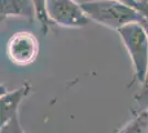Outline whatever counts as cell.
<instances>
[{
  "mask_svg": "<svg viewBox=\"0 0 148 133\" xmlns=\"http://www.w3.org/2000/svg\"><path fill=\"white\" fill-rule=\"evenodd\" d=\"M91 21L116 30L133 22H139L142 14L134 7L116 0H92L81 3Z\"/></svg>",
  "mask_w": 148,
  "mask_h": 133,
  "instance_id": "1",
  "label": "cell"
},
{
  "mask_svg": "<svg viewBox=\"0 0 148 133\" xmlns=\"http://www.w3.org/2000/svg\"><path fill=\"white\" fill-rule=\"evenodd\" d=\"M117 32L132 60L134 69V79L132 84L135 82L142 85L148 70L147 31L140 22H133L122 27Z\"/></svg>",
  "mask_w": 148,
  "mask_h": 133,
  "instance_id": "2",
  "label": "cell"
},
{
  "mask_svg": "<svg viewBox=\"0 0 148 133\" xmlns=\"http://www.w3.org/2000/svg\"><path fill=\"white\" fill-rule=\"evenodd\" d=\"M45 7L49 19L61 27L82 28L91 21L80 3L74 0H47Z\"/></svg>",
  "mask_w": 148,
  "mask_h": 133,
  "instance_id": "3",
  "label": "cell"
},
{
  "mask_svg": "<svg viewBox=\"0 0 148 133\" xmlns=\"http://www.w3.org/2000/svg\"><path fill=\"white\" fill-rule=\"evenodd\" d=\"M39 41L29 31L13 33L7 42V56L16 65L27 67L34 62L39 54Z\"/></svg>",
  "mask_w": 148,
  "mask_h": 133,
  "instance_id": "4",
  "label": "cell"
},
{
  "mask_svg": "<svg viewBox=\"0 0 148 133\" xmlns=\"http://www.w3.org/2000/svg\"><path fill=\"white\" fill-rule=\"evenodd\" d=\"M30 83H23L20 88L10 92H2L0 96V124L3 125L7 122L18 116L19 107L25 98L30 93Z\"/></svg>",
  "mask_w": 148,
  "mask_h": 133,
  "instance_id": "5",
  "label": "cell"
},
{
  "mask_svg": "<svg viewBox=\"0 0 148 133\" xmlns=\"http://www.w3.org/2000/svg\"><path fill=\"white\" fill-rule=\"evenodd\" d=\"M1 22L10 17H20L33 23L37 20V10L32 0H0Z\"/></svg>",
  "mask_w": 148,
  "mask_h": 133,
  "instance_id": "6",
  "label": "cell"
},
{
  "mask_svg": "<svg viewBox=\"0 0 148 133\" xmlns=\"http://www.w3.org/2000/svg\"><path fill=\"white\" fill-rule=\"evenodd\" d=\"M117 133H148V122L146 111H140L124 125Z\"/></svg>",
  "mask_w": 148,
  "mask_h": 133,
  "instance_id": "7",
  "label": "cell"
},
{
  "mask_svg": "<svg viewBox=\"0 0 148 133\" xmlns=\"http://www.w3.org/2000/svg\"><path fill=\"white\" fill-rule=\"evenodd\" d=\"M34 3L36 10H37V20H39L41 25V31L42 34H47L49 31V28L53 25V22L49 19L48 13H47V0H32Z\"/></svg>",
  "mask_w": 148,
  "mask_h": 133,
  "instance_id": "8",
  "label": "cell"
},
{
  "mask_svg": "<svg viewBox=\"0 0 148 133\" xmlns=\"http://www.w3.org/2000/svg\"><path fill=\"white\" fill-rule=\"evenodd\" d=\"M139 22L144 25V28L146 29V31H147V33H148V21L147 20H145L144 18H143ZM134 99H135L138 103H143V102H145L148 99V70H147L146 78H145V81H144V83L142 84V88H140V90H139V92L134 96Z\"/></svg>",
  "mask_w": 148,
  "mask_h": 133,
  "instance_id": "9",
  "label": "cell"
},
{
  "mask_svg": "<svg viewBox=\"0 0 148 133\" xmlns=\"http://www.w3.org/2000/svg\"><path fill=\"white\" fill-rule=\"evenodd\" d=\"M0 133H25L21 124L19 122V118L16 116L12 120H10L9 122H7L6 124L1 125V131Z\"/></svg>",
  "mask_w": 148,
  "mask_h": 133,
  "instance_id": "10",
  "label": "cell"
},
{
  "mask_svg": "<svg viewBox=\"0 0 148 133\" xmlns=\"http://www.w3.org/2000/svg\"><path fill=\"white\" fill-rule=\"evenodd\" d=\"M136 9H137L138 12L142 14L143 18L148 21V3H145V2H142V1L138 0Z\"/></svg>",
  "mask_w": 148,
  "mask_h": 133,
  "instance_id": "11",
  "label": "cell"
},
{
  "mask_svg": "<svg viewBox=\"0 0 148 133\" xmlns=\"http://www.w3.org/2000/svg\"><path fill=\"white\" fill-rule=\"evenodd\" d=\"M116 1H121V2H123V3L127 5V6L134 7V8H136L137 2H138V0H116Z\"/></svg>",
  "mask_w": 148,
  "mask_h": 133,
  "instance_id": "12",
  "label": "cell"
},
{
  "mask_svg": "<svg viewBox=\"0 0 148 133\" xmlns=\"http://www.w3.org/2000/svg\"><path fill=\"white\" fill-rule=\"evenodd\" d=\"M139 1H142V2H145V3H148V0H139Z\"/></svg>",
  "mask_w": 148,
  "mask_h": 133,
  "instance_id": "13",
  "label": "cell"
},
{
  "mask_svg": "<svg viewBox=\"0 0 148 133\" xmlns=\"http://www.w3.org/2000/svg\"><path fill=\"white\" fill-rule=\"evenodd\" d=\"M145 111H146V115H147V122H148V109H146Z\"/></svg>",
  "mask_w": 148,
  "mask_h": 133,
  "instance_id": "14",
  "label": "cell"
}]
</instances>
